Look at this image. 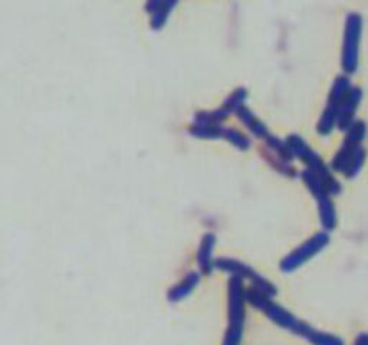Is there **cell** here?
Segmentation results:
<instances>
[{
  "instance_id": "cell-7",
  "label": "cell",
  "mask_w": 368,
  "mask_h": 345,
  "mask_svg": "<svg viewBox=\"0 0 368 345\" xmlns=\"http://www.w3.org/2000/svg\"><path fill=\"white\" fill-rule=\"evenodd\" d=\"M361 101H363V89L360 86H351L349 93L347 94L340 108L338 128H340L341 131H347L348 127L357 119L356 114L358 111Z\"/></svg>"
},
{
  "instance_id": "cell-15",
  "label": "cell",
  "mask_w": 368,
  "mask_h": 345,
  "mask_svg": "<svg viewBox=\"0 0 368 345\" xmlns=\"http://www.w3.org/2000/svg\"><path fill=\"white\" fill-rule=\"evenodd\" d=\"M179 3V0H164L161 6L151 14V27L154 31H160L161 27H164L167 19L170 18V13L175 8V5Z\"/></svg>"
},
{
  "instance_id": "cell-19",
  "label": "cell",
  "mask_w": 368,
  "mask_h": 345,
  "mask_svg": "<svg viewBox=\"0 0 368 345\" xmlns=\"http://www.w3.org/2000/svg\"><path fill=\"white\" fill-rule=\"evenodd\" d=\"M222 139H225L228 143H230L232 145H234L239 150H249L250 147H252V141H250L249 137H246L243 132H241L239 130L236 128H223V134H222Z\"/></svg>"
},
{
  "instance_id": "cell-17",
  "label": "cell",
  "mask_w": 368,
  "mask_h": 345,
  "mask_svg": "<svg viewBox=\"0 0 368 345\" xmlns=\"http://www.w3.org/2000/svg\"><path fill=\"white\" fill-rule=\"evenodd\" d=\"M229 115H230V112L222 107V108L213 110V111H199L195 114L193 121L222 126L223 121H226V119L229 118Z\"/></svg>"
},
{
  "instance_id": "cell-23",
  "label": "cell",
  "mask_w": 368,
  "mask_h": 345,
  "mask_svg": "<svg viewBox=\"0 0 368 345\" xmlns=\"http://www.w3.org/2000/svg\"><path fill=\"white\" fill-rule=\"evenodd\" d=\"M356 344L358 345H368V333H363L356 338Z\"/></svg>"
},
{
  "instance_id": "cell-9",
  "label": "cell",
  "mask_w": 368,
  "mask_h": 345,
  "mask_svg": "<svg viewBox=\"0 0 368 345\" xmlns=\"http://www.w3.org/2000/svg\"><path fill=\"white\" fill-rule=\"evenodd\" d=\"M214 265H216L217 269H220V271L228 272L232 276H238V278H242V279H249L250 282H254L255 279H258L260 276L249 265H246L243 262H239L236 259L220 258V259L214 261Z\"/></svg>"
},
{
  "instance_id": "cell-10",
  "label": "cell",
  "mask_w": 368,
  "mask_h": 345,
  "mask_svg": "<svg viewBox=\"0 0 368 345\" xmlns=\"http://www.w3.org/2000/svg\"><path fill=\"white\" fill-rule=\"evenodd\" d=\"M236 117H238L239 121L247 128V131L252 134V136H255L256 139L265 141L271 136L268 127L265 126L260 119L252 112V110H249L246 105L236 112Z\"/></svg>"
},
{
  "instance_id": "cell-5",
  "label": "cell",
  "mask_w": 368,
  "mask_h": 345,
  "mask_svg": "<svg viewBox=\"0 0 368 345\" xmlns=\"http://www.w3.org/2000/svg\"><path fill=\"white\" fill-rule=\"evenodd\" d=\"M331 242V237L328 235V232H318L315 233L312 237L306 239V241L297 248L295 250H292L289 254L281 261V271L285 274H291L293 271H297L298 267H301L302 265H305L309 259H312L314 257L326 249Z\"/></svg>"
},
{
  "instance_id": "cell-12",
  "label": "cell",
  "mask_w": 368,
  "mask_h": 345,
  "mask_svg": "<svg viewBox=\"0 0 368 345\" xmlns=\"http://www.w3.org/2000/svg\"><path fill=\"white\" fill-rule=\"evenodd\" d=\"M260 156L278 173H281V174L286 176V177H297L298 176L297 169L292 166V161H288L282 156H279L278 153H275L273 150L269 148L268 145H265V147L260 148Z\"/></svg>"
},
{
  "instance_id": "cell-14",
  "label": "cell",
  "mask_w": 368,
  "mask_h": 345,
  "mask_svg": "<svg viewBox=\"0 0 368 345\" xmlns=\"http://www.w3.org/2000/svg\"><path fill=\"white\" fill-rule=\"evenodd\" d=\"M223 128H225L223 126L193 121L188 127V132H190V136H193L200 140H217V139H222Z\"/></svg>"
},
{
  "instance_id": "cell-11",
  "label": "cell",
  "mask_w": 368,
  "mask_h": 345,
  "mask_svg": "<svg viewBox=\"0 0 368 345\" xmlns=\"http://www.w3.org/2000/svg\"><path fill=\"white\" fill-rule=\"evenodd\" d=\"M200 282V274L196 271L188 272L184 279L182 282H179L177 285H174V287L167 292V298L170 302H180L183 301L184 298H187L191 292L195 291V288L197 287Z\"/></svg>"
},
{
  "instance_id": "cell-13",
  "label": "cell",
  "mask_w": 368,
  "mask_h": 345,
  "mask_svg": "<svg viewBox=\"0 0 368 345\" xmlns=\"http://www.w3.org/2000/svg\"><path fill=\"white\" fill-rule=\"evenodd\" d=\"M318 202V213H319V222L321 226L326 232H332L338 224V215L334 202L331 200V196L322 198Z\"/></svg>"
},
{
  "instance_id": "cell-18",
  "label": "cell",
  "mask_w": 368,
  "mask_h": 345,
  "mask_svg": "<svg viewBox=\"0 0 368 345\" xmlns=\"http://www.w3.org/2000/svg\"><path fill=\"white\" fill-rule=\"evenodd\" d=\"M246 99H247V89L243 86H239L225 99L223 108L228 110L229 112L236 114L242 107H245Z\"/></svg>"
},
{
  "instance_id": "cell-4",
  "label": "cell",
  "mask_w": 368,
  "mask_h": 345,
  "mask_svg": "<svg viewBox=\"0 0 368 345\" xmlns=\"http://www.w3.org/2000/svg\"><path fill=\"white\" fill-rule=\"evenodd\" d=\"M345 132L344 141L338 150L335 157L331 161V169L335 173H340L344 176L349 161L354 157L356 152L358 150L360 145H363L367 132H368V127L365 124V121L363 119H356L354 123H352Z\"/></svg>"
},
{
  "instance_id": "cell-3",
  "label": "cell",
  "mask_w": 368,
  "mask_h": 345,
  "mask_svg": "<svg viewBox=\"0 0 368 345\" xmlns=\"http://www.w3.org/2000/svg\"><path fill=\"white\" fill-rule=\"evenodd\" d=\"M352 84L349 80V75L343 73L336 77L328 97V104L326 110H323L319 121L317 124V131L319 136H330V134L338 128V118H340V108L349 93Z\"/></svg>"
},
{
  "instance_id": "cell-2",
  "label": "cell",
  "mask_w": 368,
  "mask_h": 345,
  "mask_svg": "<svg viewBox=\"0 0 368 345\" xmlns=\"http://www.w3.org/2000/svg\"><path fill=\"white\" fill-rule=\"evenodd\" d=\"M229 328L226 331L225 344H239L243 335L245 322V302L246 291L243 288V279L232 276L229 279Z\"/></svg>"
},
{
  "instance_id": "cell-20",
  "label": "cell",
  "mask_w": 368,
  "mask_h": 345,
  "mask_svg": "<svg viewBox=\"0 0 368 345\" xmlns=\"http://www.w3.org/2000/svg\"><path fill=\"white\" fill-rule=\"evenodd\" d=\"M365 158H367V150H365V147H364V144H363V145L358 147V150L356 152L354 157H352V160L349 161V164H348V167H347L344 176H345L347 178H349V180H351V178H356V177L360 174V171L363 170V167H364Z\"/></svg>"
},
{
  "instance_id": "cell-22",
  "label": "cell",
  "mask_w": 368,
  "mask_h": 345,
  "mask_svg": "<svg viewBox=\"0 0 368 345\" xmlns=\"http://www.w3.org/2000/svg\"><path fill=\"white\" fill-rule=\"evenodd\" d=\"M164 0H147V3H145V12L147 13H154L160 6L161 3H163Z\"/></svg>"
},
{
  "instance_id": "cell-21",
  "label": "cell",
  "mask_w": 368,
  "mask_h": 345,
  "mask_svg": "<svg viewBox=\"0 0 368 345\" xmlns=\"http://www.w3.org/2000/svg\"><path fill=\"white\" fill-rule=\"evenodd\" d=\"M306 341L312 342V344H318V345H341V344H344L343 338L336 337L334 334L315 331V329H312L311 334H309V337L306 338Z\"/></svg>"
},
{
  "instance_id": "cell-1",
  "label": "cell",
  "mask_w": 368,
  "mask_h": 345,
  "mask_svg": "<svg viewBox=\"0 0 368 345\" xmlns=\"http://www.w3.org/2000/svg\"><path fill=\"white\" fill-rule=\"evenodd\" d=\"M363 29H364V19L361 14L357 12L348 13L344 22L343 48H341V68L347 75H354L360 68Z\"/></svg>"
},
{
  "instance_id": "cell-16",
  "label": "cell",
  "mask_w": 368,
  "mask_h": 345,
  "mask_svg": "<svg viewBox=\"0 0 368 345\" xmlns=\"http://www.w3.org/2000/svg\"><path fill=\"white\" fill-rule=\"evenodd\" d=\"M272 298L273 296L262 291L260 288L255 287V285H252V287L246 289V301L262 312L267 309V307L272 302Z\"/></svg>"
},
{
  "instance_id": "cell-6",
  "label": "cell",
  "mask_w": 368,
  "mask_h": 345,
  "mask_svg": "<svg viewBox=\"0 0 368 345\" xmlns=\"http://www.w3.org/2000/svg\"><path fill=\"white\" fill-rule=\"evenodd\" d=\"M263 313L267 315V317L271 321H273L276 325L282 326L285 329H289L291 333L297 334L305 340L309 337V334H311V331L314 329L311 325H308L306 322L298 320L295 315H292L288 309L275 304L273 301L267 307V309L263 311Z\"/></svg>"
},
{
  "instance_id": "cell-8",
  "label": "cell",
  "mask_w": 368,
  "mask_h": 345,
  "mask_svg": "<svg viewBox=\"0 0 368 345\" xmlns=\"http://www.w3.org/2000/svg\"><path fill=\"white\" fill-rule=\"evenodd\" d=\"M216 245V236L213 233H206L201 239V243L197 253V263L203 275H210L216 267L213 261V249Z\"/></svg>"
}]
</instances>
